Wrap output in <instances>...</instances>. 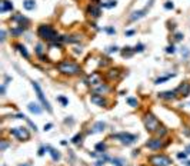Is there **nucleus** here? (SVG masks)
Listing matches in <instances>:
<instances>
[{"label": "nucleus", "mask_w": 190, "mask_h": 166, "mask_svg": "<svg viewBox=\"0 0 190 166\" xmlns=\"http://www.w3.org/2000/svg\"><path fill=\"white\" fill-rule=\"evenodd\" d=\"M37 36L42 40L46 42H51V43H57V42H63V36H59L57 32L51 27L50 24H40L37 27Z\"/></svg>", "instance_id": "1"}, {"label": "nucleus", "mask_w": 190, "mask_h": 166, "mask_svg": "<svg viewBox=\"0 0 190 166\" xmlns=\"http://www.w3.org/2000/svg\"><path fill=\"white\" fill-rule=\"evenodd\" d=\"M32 86H33V89H34V93H36L37 99L40 100V103H42V106H43L49 113H51L53 112V109H51L50 106V102L46 99V96H44L43 90H42V87H40V85H39V82H36V80H32Z\"/></svg>", "instance_id": "4"}, {"label": "nucleus", "mask_w": 190, "mask_h": 166, "mask_svg": "<svg viewBox=\"0 0 190 166\" xmlns=\"http://www.w3.org/2000/svg\"><path fill=\"white\" fill-rule=\"evenodd\" d=\"M182 56L184 59H187L190 56V50L187 49V47H182Z\"/></svg>", "instance_id": "38"}, {"label": "nucleus", "mask_w": 190, "mask_h": 166, "mask_svg": "<svg viewBox=\"0 0 190 166\" xmlns=\"http://www.w3.org/2000/svg\"><path fill=\"white\" fill-rule=\"evenodd\" d=\"M46 149L49 151L51 159H53V162H59V160L62 159V153H60L57 149H54L53 146H50V145H46Z\"/></svg>", "instance_id": "15"}, {"label": "nucleus", "mask_w": 190, "mask_h": 166, "mask_svg": "<svg viewBox=\"0 0 190 166\" xmlns=\"http://www.w3.org/2000/svg\"><path fill=\"white\" fill-rule=\"evenodd\" d=\"M183 133H184L186 136H190V128H186V129L183 130Z\"/></svg>", "instance_id": "51"}, {"label": "nucleus", "mask_w": 190, "mask_h": 166, "mask_svg": "<svg viewBox=\"0 0 190 166\" xmlns=\"http://www.w3.org/2000/svg\"><path fill=\"white\" fill-rule=\"evenodd\" d=\"M27 109H29L30 113H33V115H40V113L43 112L42 106H40L39 103H34V102H30L29 105H27Z\"/></svg>", "instance_id": "18"}, {"label": "nucleus", "mask_w": 190, "mask_h": 166, "mask_svg": "<svg viewBox=\"0 0 190 166\" xmlns=\"http://www.w3.org/2000/svg\"><path fill=\"white\" fill-rule=\"evenodd\" d=\"M81 142H83V135L81 133H77L76 136L72 137V143L73 145H81Z\"/></svg>", "instance_id": "30"}, {"label": "nucleus", "mask_w": 190, "mask_h": 166, "mask_svg": "<svg viewBox=\"0 0 190 166\" xmlns=\"http://www.w3.org/2000/svg\"><path fill=\"white\" fill-rule=\"evenodd\" d=\"M176 156H177V159H180V160H186V158H187V153H186V152H179Z\"/></svg>", "instance_id": "39"}, {"label": "nucleus", "mask_w": 190, "mask_h": 166, "mask_svg": "<svg viewBox=\"0 0 190 166\" xmlns=\"http://www.w3.org/2000/svg\"><path fill=\"white\" fill-rule=\"evenodd\" d=\"M12 20L17 22L20 26H27V24H29V19H27V17H24L23 15H19V13L13 16V17H12Z\"/></svg>", "instance_id": "20"}, {"label": "nucleus", "mask_w": 190, "mask_h": 166, "mask_svg": "<svg viewBox=\"0 0 190 166\" xmlns=\"http://www.w3.org/2000/svg\"><path fill=\"white\" fill-rule=\"evenodd\" d=\"M116 4H117L116 0H109V1H106V3H102V7L112 9V7H116Z\"/></svg>", "instance_id": "33"}, {"label": "nucleus", "mask_w": 190, "mask_h": 166, "mask_svg": "<svg viewBox=\"0 0 190 166\" xmlns=\"http://www.w3.org/2000/svg\"><path fill=\"white\" fill-rule=\"evenodd\" d=\"M149 163L152 166H170L173 162H172V159L169 158L167 155H160V153H157V155L149 156Z\"/></svg>", "instance_id": "5"}, {"label": "nucleus", "mask_w": 190, "mask_h": 166, "mask_svg": "<svg viewBox=\"0 0 190 166\" xmlns=\"http://www.w3.org/2000/svg\"><path fill=\"white\" fill-rule=\"evenodd\" d=\"M87 15L92 16L93 19H99L102 16V6H97V4H89L87 6Z\"/></svg>", "instance_id": "10"}, {"label": "nucleus", "mask_w": 190, "mask_h": 166, "mask_svg": "<svg viewBox=\"0 0 190 166\" xmlns=\"http://www.w3.org/2000/svg\"><path fill=\"white\" fill-rule=\"evenodd\" d=\"M133 50H134V53H142V52L145 50V44H143V43H139V44H136V46H134V49H133Z\"/></svg>", "instance_id": "37"}, {"label": "nucleus", "mask_w": 190, "mask_h": 166, "mask_svg": "<svg viewBox=\"0 0 190 166\" xmlns=\"http://www.w3.org/2000/svg\"><path fill=\"white\" fill-rule=\"evenodd\" d=\"M113 139H117V140H120V143L124 145V146H130L133 145L136 140H137V136L136 135H133V133H129V132H120V133H116V135H113Z\"/></svg>", "instance_id": "6"}, {"label": "nucleus", "mask_w": 190, "mask_h": 166, "mask_svg": "<svg viewBox=\"0 0 190 166\" xmlns=\"http://www.w3.org/2000/svg\"><path fill=\"white\" fill-rule=\"evenodd\" d=\"M134 33H136V30H126V32H124L126 36H133Z\"/></svg>", "instance_id": "50"}, {"label": "nucleus", "mask_w": 190, "mask_h": 166, "mask_svg": "<svg viewBox=\"0 0 190 166\" xmlns=\"http://www.w3.org/2000/svg\"><path fill=\"white\" fill-rule=\"evenodd\" d=\"M95 149L97 152H106V149H107V145L104 143V142H99V143H96V146H95Z\"/></svg>", "instance_id": "31"}, {"label": "nucleus", "mask_w": 190, "mask_h": 166, "mask_svg": "<svg viewBox=\"0 0 190 166\" xmlns=\"http://www.w3.org/2000/svg\"><path fill=\"white\" fill-rule=\"evenodd\" d=\"M112 163L114 166H126V162H124V159H122V158H113L112 159Z\"/></svg>", "instance_id": "32"}, {"label": "nucleus", "mask_w": 190, "mask_h": 166, "mask_svg": "<svg viewBox=\"0 0 190 166\" xmlns=\"http://www.w3.org/2000/svg\"><path fill=\"white\" fill-rule=\"evenodd\" d=\"M159 94V97L163 99V100H175L177 93H176V90H164V92H160Z\"/></svg>", "instance_id": "14"}, {"label": "nucleus", "mask_w": 190, "mask_h": 166, "mask_svg": "<svg viewBox=\"0 0 190 166\" xmlns=\"http://www.w3.org/2000/svg\"><path fill=\"white\" fill-rule=\"evenodd\" d=\"M175 52H176V49H175L173 44H169L167 47H166V53H169V55H173Z\"/></svg>", "instance_id": "40"}, {"label": "nucleus", "mask_w": 190, "mask_h": 166, "mask_svg": "<svg viewBox=\"0 0 190 166\" xmlns=\"http://www.w3.org/2000/svg\"><path fill=\"white\" fill-rule=\"evenodd\" d=\"M95 1H97V0H95Z\"/></svg>", "instance_id": "56"}, {"label": "nucleus", "mask_w": 190, "mask_h": 166, "mask_svg": "<svg viewBox=\"0 0 190 166\" xmlns=\"http://www.w3.org/2000/svg\"><path fill=\"white\" fill-rule=\"evenodd\" d=\"M19 166H29V165H27V163H24V165H19Z\"/></svg>", "instance_id": "55"}, {"label": "nucleus", "mask_w": 190, "mask_h": 166, "mask_svg": "<svg viewBox=\"0 0 190 166\" xmlns=\"http://www.w3.org/2000/svg\"><path fill=\"white\" fill-rule=\"evenodd\" d=\"M100 83H103L102 82V75H100V73L93 72L87 77V85L90 87H95V86H97V85H100Z\"/></svg>", "instance_id": "11"}, {"label": "nucleus", "mask_w": 190, "mask_h": 166, "mask_svg": "<svg viewBox=\"0 0 190 166\" xmlns=\"http://www.w3.org/2000/svg\"><path fill=\"white\" fill-rule=\"evenodd\" d=\"M182 39H183V35H182V33H176V35H175V40H176V42H180Z\"/></svg>", "instance_id": "49"}, {"label": "nucleus", "mask_w": 190, "mask_h": 166, "mask_svg": "<svg viewBox=\"0 0 190 166\" xmlns=\"http://www.w3.org/2000/svg\"><path fill=\"white\" fill-rule=\"evenodd\" d=\"M106 129V123L104 122H96L93 125L92 130H89V135H95V133H102L103 130Z\"/></svg>", "instance_id": "16"}, {"label": "nucleus", "mask_w": 190, "mask_h": 166, "mask_svg": "<svg viewBox=\"0 0 190 166\" xmlns=\"http://www.w3.org/2000/svg\"><path fill=\"white\" fill-rule=\"evenodd\" d=\"M183 165H184V166H190V160H183Z\"/></svg>", "instance_id": "54"}, {"label": "nucleus", "mask_w": 190, "mask_h": 166, "mask_svg": "<svg viewBox=\"0 0 190 166\" xmlns=\"http://www.w3.org/2000/svg\"><path fill=\"white\" fill-rule=\"evenodd\" d=\"M184 152H186L187 155H190V145H187V146H186V149H184Z\"/></svg>", "instance_id": "53"}, {"label": "nucleus", "mask_w": 190, "mask_h": 166, "mask_svg": "<svg viewBox=\"0 0 190 166\" xmlns=\"http://www.w3.org/2000/svg\"><path fill=\"white\" fill-rule=\"evenodd\" d=\"M143 123H145V128H146V130L149 132V133H156V130L161 126L160 122H159V119H157L153 113H150V112L145 115V117H143Z\"/></svg>", "instance_id": "3"}, {"label": "nucleus", "mask_w": 190, "mask_h": 166, "mask_svg": "<svg viewBox=\"0 0 190 166\" xmlns=\"http://www.w3.org/2000/svg\"><path fill=\"white\" fill-rule=\"evenodd\" d=\"M34 52H36V55L40 59H42L43 62H46V60H47V59L44 58V53H46V50H44V47H43V44H42V43H37L36 44V49H34ZM47 62H49V60H47Z\"/></svg>", "instance_id": "24"}, {"label": "nucleus", "mask_w": 190, "mask_h": 166, "mask_svg": "<svg viewBox=\"0 0 190 166\" xmlns=\"http://www.w3.org/2000/svg\"><path fill=\"white\" fill-rule=\"evenodd\" d=\"M27 29V26H20V24H17L16 27H13V29L10 30V33H12V36H20V35H23L24 33V30Z\"/></svg>", "instance_id": "25"}, {"label": "nucleus", "mask_w": 190, "mask_h": 166, "mask_svg": "<svg viewBox=\"0 0 190 166\" xmlns=\"http://www.w3.org/2000/svg\"><path fill=\"white\" fill-rule=\"evenodd\" d=\"M164 9H167V10H172V9H175V4H173V1H166V3H164Z\"/></svg>", "instance_id": "43"}, {"label": "nucleus", "mask_w": 190, "mask_h": 166, "mask_svg": "<svg viewBox=\"0 0 190 166\" xmlns=\"http://www.w3.org/2000/svg\"><path fill=\"white\" fill-rule=\"evenodd\" d=\"M149 9H150V7H146V9H142V10H134V12H132V15H130V17H129V20H130V22H136V20H139V19H142V17H145Z\"/></svg>", "instance_id": "12"}, {"label": "nucleus", "mask_w": 190, "mask_h": 166, "mask_svg": "<svg viewBox=\"0 0 190 166\" xmlns=\"http://www.w3.org/2000/svg\"><path fill=\"white\" fill-rule=\"evenodd\" d=\"M176 93L182 94L183 97H187L190 94V83H187V82H184V83H182L180 86L176 89Z\"/></svg>", "instance_id": "13"}, {"label": "nucleus", "mask_w": 190, "mask_h": 166, "mask_svg": "<svg viewBox=\"0 0 190 166\" xmlns=\"http://www.w3.org/2000/svg\"><path fill=\"white\" fill-rule=\"evenodd\" d=\"M133 53H134V50H133L130 46H126L123 50H122V56L123 58H130V56H133Z\"/></svg>", "instance_id": "28"}, {"label": "nucleus", "mask_w": 190, "mask_h": 166, "mask_svg": "<svg viewBox=\"0 0 190 166\" xmlns=\"http://www.w3.org/2000/svg\"><path fill=\"white\" fill-rule=\"evenodd\" d=\"M80 40H81L80 35H66V36H63V42H66V43H77Z\"/></svg>", "instance_id": "19"}, {"label": "nucleus", "mask_w": 190, "mask_h": 166, "mask_svg": "<svg viewBox=\"0 0 190 166\" xmlns=\"http://www.w3.org/2000/svg\"><path fill=\"white\" fill-rule=\"evenodd\" d=\"M166 133H167V129H166V128H163V126H160L159 129L156 130V135H157V137H163Z\"/></svg>", "instance_id": "34"}, {"label": "nucleus", "mask_w": 190, "mask_h": 166, "mask_svg": "<svg viewBox=\"0 0 190 166\" xmlns=\"http://www.w3.org/2000/svg\"><path fill=\"white\" fill-rule=\"evenodd\" d=\"M65 123H66V125H69V123H70V125H73L74 120L72 119V117H70V119H66V120H65Z\"/></svg>", "instance_id": "52"}, {"label": "nucleus", "mask_w": 190, "mask_h": 166, "mask_svg": "<svg viewBox=\"0 0 190 166\" xmlns=\"http://www.w3.org/2000/svg\"><path fill=\"white\" fill-rule=\"evenodd\" d=\"M119 75H120V69H110L106 72V79L107 80H114L119 77Z\"/></svg>", "instance_id": "21"}, {"label": "nucleus", "mask_w": 190, "mask_h": 166, "mask_svg": "<svg viewBox=\"0 0 190 166\" xmlns=\"http://www.w3.org/2000/svg\"><path fill=\"white\" fill-rule=\"evenodd\" d=\"M57 70L66 76H76L81 73V67L73 60H62L57 63Z\"/></svg>", "instance_id": "2"}, {"label": "nucleus", "mask_w": 190, "mask_h": 166, "mask_svg": "<svg viewBox=\"0 0 190 166\" xmlns=\"http://www.w3.org/2000/svg\"><path fill=\"white\" fill-rule=\"evenodd\" d=\"M9 146H10V143H9L7 140H4V139H1V140H0V151H1V152H4Z\"/></svg>", "instance_id": "35"}, {"label": "nucleus", "mask_w": 190, "mask_h": 166, "mask_svg": "<svg viewBox=\"0 0 190 166\" xmlns=\"http://www.w3.org/2000/svg\"><path fill=\"white\" fill-rule=\"evenodd\" d=\"M13 10V3L9 1V0H3L1 1V6H0V12L1 13H6V12H12Z\"/></svg>", "instance_id": "22"}, {"label": "nucleus", "mask_w": 190, "mask_h": 166, "mask_svg": "<svg viewBox=\"0 0 190 166\" xmlns=\"http://www.w3.org/2000/svg\"><path fill=\"white\" fill-rule=\"evenodd\" d=\"M46 151H47L46 146H40V148H39V156H43L44 153H46Z\"/></svg>", "instance_id": "46"}, {"label": "nucleus", "mask_w": 190, "mask_h": 166, "mask_svg": "<svg viewBox=\"0 0 190 166\" xmlns=\"http://www.w3.org/2000/svg\"><path fill=\"white\" fill-rule=\"evenodd\" d=\"M51 128H53V123H46V125H44V128H43V130H44V132H47V130H50Z\"/></svg>", "instance_id": "48"}, {"label": "nucleus", "mask_w": 190, "mask_h": 166, "mask_svg": "<svg viewBox=\"0 0 190 166\" xmlns=\"http://www.w3.org/2000/svg\"><path fill=\"white\" fill-rule=\"evenodd\" d=\"M26 122H27V125H29V126H30V128H32V129H34V132H36V130H37L36 123H34V122H32V120H30L29 117H26Z\"/></svg>", "instance_id": "41"}, {"label": "nucleus", "mask_w": 190, "mask_h": 166, "mask_svg": "<svg viewBox=\"0 0 190 166\" xmlns=\"http://www.w3.org/2000/svg\"><path fill=\"white\" fill-rule=\"evenodd\" d=\"M57 102L62 103V106H67L69 105V99L65 97V96H57Z\"/></svg>", "instance_id": "36"}, {"label": "nucleus", "mask_w": 190, "mask_h": 166, "mask_svg": "<svg viewBox=\"0 0 190 166\" xmlns=\"http://www.w3.org/2000/svg\"><path fill=\"white\" fill-rule=\"evenodd\" d=\"M90 102H92L93 105H96V106H100V108H106V106L109 105L107 99L103 97V94H96V93H93L90 96Z\"/></svg>", "instance_id": "8"}, {"label": "nucleus", "mask_w": 190, "mask_h": 166, "mask_svg": "<svg viewBox=\"0 0 190 166\" xmlns=\"http://www.w3.org/2000/svg\"><path fill=\"white\" fill-rule=\"evenodd\" d=\"M4 40H6V30L1 29V32H0V42L3 43Z\"/></svg>", "instance_id": "44"}, {"label": "nucleus", "mask_w": 190, "mask_h": 166, "mask_svg": "<svg viewBox=\"0 0 190 166\" xmlns=\"http://www.w3.org/2000/svg\"><path fill=\"white\" fill-rule=\"evenodd\" d=\"M23 7L26 9V10H33V9L36 7V1L34 0H24L23 1Z\"/></svg>", "instance_id": "27"}, {"label": "nucleus", "mask_w": 190, "mask_h": 166, "mask_svg": "<svg viewBox=\"0 0 190 166\" xmlns=\"http://www.w3.org/2000/svg\"><path fill=\"white\" fill-rule=\"evenodd\" d=\"M9 133L12 135V136H15L17 140H20V142H26V140H29L30 139V132L27 130V128H15V129H10L9 130Z\"/></svg>", "instance_id": "7"}, {"label": "nucleus", "mask_w": 190, "mask_h": 166, "mask_svg": "<svg viewBox=\"0 0 190 166\" xmlns=\"http://www.w3.org/2000/svg\"><path fill=\"white\" fill-rule=\"evenodd\" d=\"M176 73H170V75H166V76H161V77H157V79L154 80V85H160V83H164V82H167L169 79H172V77H175Z\"/></svg>", "instance_id": "26"}, {"label": "nucleus", "mask_w": 190, "mask_h": 166, "mask_svg": "<svg viewBox=\"0 0 190 166\" xmlns=\"http://www.w3.org/2000/svg\"><path fill=\"white\" fill-rule=\"evenodd\" d=\"M146 146L152 151H160L163 148V140H161V137H152L146 142Z\"/></svg>", "instance_id": "9"}, {"label": "nucleus", "mask_w": 190, "mask_h": 166, "mask_svg": "<svg viewBox=\"0 0 190 166\" xmlns=\"http://www.w3.org/2000/svg\"><path fill=\"white\" fill-rule=\"evenodd\" d=\"M0 94H1V96H4V94H6V83H3L1 87H0Z\"/></svg>", "instance_id": "47"}, {"label": "nucleus", "mask_w": 190, "mask_h": 166, "mask_svg": "<svg viewBox=\"0 0 190 166\" xmlns=\"http://www.w3.org/2000/svg\"><path fill=\"white\" fill-rule=\"evenodd\" d=\"M15 47H16V50L19 52V53H20V55H22V56H23L24 59H30L29 52H27V49H26V47H24V46H23L22 43H16V44H15Z\"/></svg>", "instance_id": "23"}, {"label": "nucleus", "mask_w": 190, "mask_h": 166, "mask_svg": "<svg viewBox=\"0 0 190 166\" xmlns=\"http://www.w3.org/2000/svg\"><path fill=\"white\" fill-rule=\"evenodd\" d=\"M126 102H127V105L132 106V108H137V106H139V100H137L136 97H127Z\"/></svg>", "instance_id": "29"}, {"label": "nucleus", "mask_w": 190, "mask_h": 166, "mask_svg": "<svg viewBox=\"0 0 190 166\" xmlns=\"http://www.w3.org/2000/svg\"><path fill=\"white\" fill-rule=\"evenodd\" d=\"M104 32H106V33H109V35H116V29H114V27H104Z\"/></svg>", "instance_id": "42"}, {"label": "nucleus", "mask_w": 190, "mask_h": 166, "mask_svg": "<svg viewBox=\"0 0 190 166\" xmlns=\"http://www.w3.org/2000/svg\"><path fill=\"white\" fill-rule=\"evenodd\" d=\"M92 90H93V93H96V94H104L110 90V87L107 86L106 83H100V85H97V86L92 87Z\"/></svg>", "instance_id": "17"}, {"label": "nucleus", "mask_w": 190, "mask_h": 166, "mask_svg": "<svg viewBox=\"0 0 190 166\" xmlns=\"http://www.w3.org/2000/svg\"><path fill=\"white\" fill-rule=\"evenodd\" d=\"M116 52H119L117 46H110L109 49H107V53H116Z\"/></svg>", "instance_id": "45"}]
</instances>
